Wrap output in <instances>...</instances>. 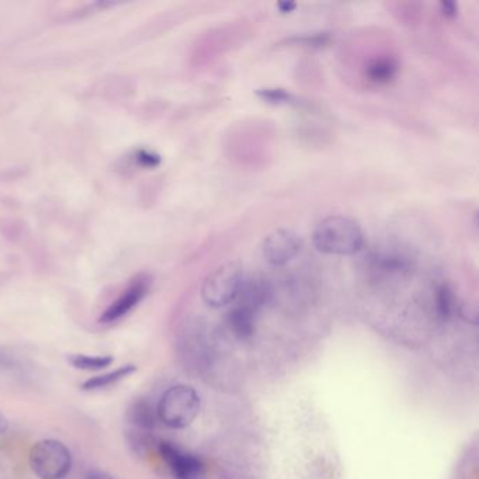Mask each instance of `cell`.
<instances>
[{
    "label": "cell",
    "instance_id": "cell-20",
    "mask_svg": "<svg viewBox=\"0 0 479 479\" xmlns=\"http://www.w3.org/2000/svg\"><path fill=\"white\" fill-rule=\"evenodd\" d=\"M7 428H9V421H7V419L0 413V434L4 433V431L7 430Z\"/></svg>",
    "mask_w": 479,
    "mask_h": 479
},
{
    "label": "cell",
    "instance_id": "cell-18",
    "mask_svg": "<svg viewBox=\"0 0 479 479\" xmlns=\"http://www.w3.org/2000/svg\"><path fill=\"white\" fill-rule=\"evenodd\" d=\"M87 479H116L110 474L104 473V471L93 470L87 474Z\"/></svg>",
    "mask_w": 479,
    "mask_h": 479
},
{
    "label": "cell",
    "instance_id": "cell-19",
    "mask_svg": "<svg viewBox=\"0 0 479 479\" xmlns=\"http://www.w3.org/2000/svg\"><path fill=\"white\" fill-rule=\"evenodd\" d=\"M277 7H279L281 13H291L296 9L297 4H293V2H281V4H277Z\"/></svg>",
    "mask_w": 479,
    "mask_h": 479
},
{
    "label": "cell",
    "instance_id": "cell-15",
    "mask_svg": "<svg viewBox=\"0 0 479 479\" xmlns=\"http://www.w3.org/2000/svg\"><path fill=\"white\" fill-rule=\"evenodd\" d=\"M258 96L262 100L271 104H288L293 103V94H289L288 92L284 89H277V87H266V89H259Z\"/></svg>",
    "mask_w": 479,
    "mask_h": 479
},
{
    "label": "cell",
    "instance_id": "cell-1",
    "mask_svg": "<svg viewBox=\"0 0 479 479\" xmlns=\"http://www.w3.org/2000/svg\"><path fill=\"white\" fill-rule=\"evenodd\" d=\"M312 241L322 253L350 256L361 251L363 231L354 219L343 216H331L316 226Z\"/></svg>",
    "mask_w": 479,
    "mask_h": 479
},
{
    "label": "cell",
    "instance_id": "cell-2",
    "mask_svg": "<svg viewBox=\"0 0 479 479\" xmlns=\"http://www.w3.org/2000/svg\"><path fill=\"white\" fill-rule=\"evenodd\" d=\"M200 396L196 389L189 386H174L159 399V421L171 429H184L191 426L200 412Z\"/></svg>",
    "mask_w": 479,
    "mask_h": 479
},
{
    "label": "cell",
    "instance_id": "cell-7",
    "mask_svg": "<svg viewBox=\"0 0 479 479\" xmlns=\"http://www.w3.org/2000/svg\"><path fill=\"white\" fill-rule=\"evenodd\" d=\"M162 458L168 464L169 470L176 479H207L203 461L193 454L184 453L168 441L159 446Z\"/></svg>",
    "mask_w": 479,
    "mask_h": 479
},
{
    "label": "cell",
    "instance_id": "cell-12",
    "mask_svg": "<svg viewBox=\"0 0 479 479\" xmlns=\"http://www.w3.org/2000/svg\"><path fill=\"white\" fill-rule=\"evenodd\" d=\"M69 363L77 368L84 371H99L107 368L113 364L114 359L111 356H89V354H71L68 358Z\"/></svg>",
    "mask_w": 479,
    "mask_h": 479
},
{
    "label": "cell",
    "instance_id": "cell-5",
    "mask_svg": "<svg viewBox=\"0 0 479 479\" xmlns=\"http://www.w3.org/2000/svg\"><path fill=\"white\" fill-rule=\"evenodd\" d=\"M303 249V239L291 229H277L263 242V256L271 266H284Z\"/></svg>",
    "mask_w": 479,
    "mask_h": 479
},
{
    "label": "cell",
    "instance_id": "cell-11",
    "mask_svg": "<svg viewBox=\"0 0 479 479\" xmlns=\"http://www.w3.org/2000/svg\"><path fill=\"white\" fill-rule=\"evenodd\" d=\"M136 371L137 367L134 364H124V366L119 367L117 370L102 374V376L92 377V378L82 384V389L84 391H99V389L109 388V386H114V384L120 383L127 377L131 376L132 373H136Z\"/></svg>",
    "mask_w": 479,
    "mask_h": 479
},
{
    "label": "cell",
    "instance_id": "cell-8",
    "mask_svg": "<svg viewBox=\"0 0 479 479\" xmlns=\"http://www.w3.org/2000/svg\"><path fill=\"white\" fill-rule=\"evenodd\" d=\"M370 264L374 271L384 274H398L405 273L411 271L412 256L406 253L405 251H399V249H388V251H381L374 253L370 258Z\"/></svg>",
    "mask_w": 479,
    "mask_h": 479
},
{
    "label": "cell",
    "instance_id": "cell-10",
    "mask_svg": "<svg viewBox=\"0 0 479 479\" xmlns=\"http://www.w3.org/2000/svg\"><path fill=\"white\" fill-rule=\"evenodd\" d=\"M254 314L256 309L244 304H236L228 314V324L234 335L239 339L251 338L254 333Z\"/></svg>",
    "mask_w": 479,
    "mask_h": 479
},
{
    "label": "cell",
    "instance_id": "cell-16",
    "mask_svg": "<svg viewBox=\"0 0 479 479\" xmlns=\"http://www.w3.org/2000/svg\"><path fill=\"white\" fill-rule=\"evenodd\" d=\"M329 34L326 32H319V34H312V36L301 37V39H296V41L301 46L311 47V49H321V47H325L328 44Z\"/></svg>",
    "mask_w": 479,
    "mask_h": 479
},
{
    "label": "cell",
    "instance_id": "cell-13",
    "mask_svg": "<svg viewBox=\"0 0 479 479\" xmlns=\"http://www.w3.org/2000/svg\"><path fill=\"white\" fill-rule=\"evenodd\" d=\"M156 419H158V413L154 412L151 405L145 401H138V403L134 404L131 411H129V421L142 429L154 428Z\"/></svg>",
    "mask_w": 479,
    "mask_h": 479
},
{
    "label": "cell",
    "instance_id": "cell-4",
    "mask_svg": "<svg viewBox=\"0 0 479 479\" xmlns=\"http://www.w3.org/2000/svg\"><path fill=\"white\" fill-rule=\"evenodd\" d=\"M30 466L32 473L41 479H64L72 466V454L58 440H41L30 451Z\"/></svg>",
    "mask_w": 479,
    "mask_h": 479
},
{
    "label": "cell",
    "instance_id": "cell-14",
    "mask_svg": "<svg viewBox=\"0 0 479 479\" xmlns=\"http://www.w3.org/2000/svg\"><path fill=\"white\" fill-rule=\"evenodd\" d=\"M436 304L441 319H448L453 314L454 296L448 286H440L436 293Z\"/></svg>",
    "mask_w": 479,
    "mask_h": 479
},
{
    "label": "cell",
    "instance_id": "cell-9",
    "mask_svg": "<svg viewBox=\"0 0 479 479\" xmlns=\"http://www.w3.org/2000/svg\"><path fill=\"white\" fill-rule=\"evenodd\" d=\"M398 71V61L393 57H376L364 67V76L371 84L384 86L395 79Z\"/></svg>",
    "mask_w": 479,
    "mask_h": 479
},
{
    "label": "cell",
    "instance_id": "cell-3",
    "mask_svg": "<svg viewBox=\"0 0 479 479\" xmlns=\"http://www.w3.org/2000/svg\"><path fill=\"white\" fill-rule=\"evenodd\" d=\"M244 267L239 262H226L217 267L204 280L201 296L204 303L213 308H221L234 303L244 283Z\"/></svg>",
    "mask_w": 479,
    "mask_h": 479
},
{
    "label": "cell",
    "instance_id": "cell-17",
    "mask_svg": "<svg viewBox=\"0 0 479 479\" xmlns=\"http://www.w3.org/2000/svg\"><path fill=\"white\" fill-rule=\"evenodd\" d=\"M441 13L448 19H454L458 14V4L456 2H451V0H444L440 4Z\"/></svg>",
    "mask_w": 479,
    "mask_h": 479
},
{
    "label": "cell",
    "instance_id": "cell-6",
    "mask_svg": "<svg viewBox=\"0 0 479 479\" xmlns=\"http://www.w3.org/2000/svg\"><path fill=\"white\" fill-rule=\"evenodd\" d=\"M149 287H151V279L148 276L136 277L129 284V287L120 294L119 298L104 311L103 315L100 316V322L102 324H113V322L120 321V319L129 315V312L138 306L142 299L146 297Z\"/></svg>",
    "mask_w": 479,
    "mask_h": 479
}]
</instances>
